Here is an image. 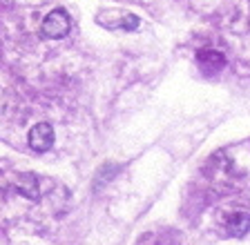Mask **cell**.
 I'll return each instance as SVG.
<instances>
[{
    "instance_id": "1",
    "label": "cell",
    "mask_w": 250,
    "mask_h": 245,
    "mask_svg": "<svg viewBox=\"0 0 250 245\" xmlns=\"http://www.w3.org/2000/svg\"><path fill=\"white\" fill-rule=\"evenodd\" d=\"M69 29H72V18H69V14L65 9L49 11L45 20H42V34L47 38H54V40L65 38L69 34Z\"/></svg>"
},
{
    "instance_id": "2",
    "label": "cell",
    "mask_w": 250,
    "mask_h": 245,
    "mask_svg": "<svg viewBox=\"0 0 250 245\" xmlns=\"http://www.w3.org/2000/svg\"><path fill=\"white\" fill-rule=\"evenodd\" d=\"M31 150L36 151H47L52 150L54 145V127L49 123H38V125L31 127L29 132V138H27Z\"/></svg>"
},
{
    "instance_id": "3",
    "label": "cell",
    "mask_w": 250,
    "mask_h": 245,
    "mask_svg": "<svg viewBox=\"0 0 250 245\" xmlns=\"http://www.w3.org/2000/svg\"><path fill=\"white\" fill-rule=\"evenodd\" d=\"M197 63L206 74H217L226 67V56L214 49H201L197 52Z\"/></svg>"
},
{
    "instance_id": "4",
    "label": "cell",
    "mask_w": 250,
    "mask_h": 245,
    "mask_svg": "<svg viewBox=\"0 0 250 245\" xmlns=\"http://www.w3.org/2000/svg\"><path fill=\"white\" fill-rule=\"evenodd\" d=\"M248 229H250V214L248 212H234L228 219V232L232 236H237V239L248 234Z\"/></svg>"
},
{
    "instance_id": "5",
    "label": "cell",
    "mask_w": 250,
    "mask_h": 245,
    "mask_svg": "<svg viewBox=\"0 0 250 245\" xmlns=\"http://www.w3.org/2000/svg\"><path fill=\"white\" fill-rule=\"evenodd\" d=\"M139 25H141L139 16H134V14H125L114 27H121V29H125V32H134V29H139Z\"/></svg>"
}]
</instances>
